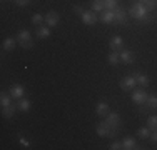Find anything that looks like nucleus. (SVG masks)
<instances>
[{
  "mask_svg": "<svg viewBox=\"0 0 157 150\" xmlns=\"http://www.w3.org/2000/svg\"><path fill=\"white\" fill-rule=\"evenodd\" d=\"M149 13H151V12H147L145 5H144V3H140V2L132 3V5H130V9H129V15L132 18H136L139 24H140V22H144V18L147 17Z\"/></svg>",
  "mask_w": 157,
  "mask_h": 150,
  "instance_id": "nucleus-1",
  "label": "nucleus"
},
{
  "mask_svg": "<svg viewBox=\"0 0 157 150\" xmlns=\"http://www.w3.org/2000/svg\"><path fill=\"white\" fill-rule=\"evenodd\" d=\"M95 132L99 137H109V138H115L119 133V129H115V127H110L109 123L105 122V120H102L100 123H97L95 127Z\"/></svg>",
  "mask_w": 157,
  "mask_h": 150,
  "instance_id": "nucleus-2",
  "label": "nucleus"
},
{
  "mask_svg": "<svg viewBox=\"0 0 157 150\" xmlns=\"http://www.w3.org/2000/svg\"><path fill=\"white\" fill-rule=\"evenodd\" d=\"M82 22H84V25H87V27H92V25L97 24V13L94 10H85L84 13L80 15Z\"/></svg>",
  "mask_w": 157,
  "mask_h": 150,
  "instance_id": "nucleus-3",
  "label": "nucleus"
},
{
  "mask_svg": "<svg viewBox=\"0 0 157 150\" xmlns=\"http://www.w3.org/2000/svg\"><path fill=\"white\" fill-rule=\"evenodd\" d=\"M136 85H137V80H136L134 75H125V77L121 80V88L125 90V92H130Z\"/></svg>",
  "mask_w": 157,
  "mask_h": 150,
  "instance_id": "nucleus-4",
  "label": "nucleus"
},
{
  "mask_svg": "<svg viewBox=\"0 0 157 150\" xmlns=\"http://www.w3.org/2000/svg\"><path fill=\"white\" fill-rule=\"evenodd\" d=\"M149 93L145 92L144 88H139V90H134L132 92V102L137 103V105H144L145 100H147Z\"/></svg>",
  "mask_w": 157,
  "mask_h": 150,
  "instance_id": "nucleus-5",
  "label": "nucleus"
},
{
  "mask_svg": "<svg viewBox=\"0 0 157 150\" xmlns=\"http://www.w3.org/2000/svg\"><path fill=\"white\" fill-rule=\"evenodd\" d=\"M10 95H12V99H15V100H20V99H24L25 97V87L24 85H12L10 87Z\"/></svg>",
  "mask_w": 157,
  "mask_h": 150,
  "instance_id": "nucleus-6",
  "label": "nucleus"
},
{
  "mask_svg": "<svg viewBox=\"0 0 157 150\" xmlns=\"http://www.w3.org/2000/svg\"><path fill=\"white\" fill-rule=\"evenodd\" d=\"M100 20L104 24H115V10H109V9H104L100 12Z\"/></svg>",
  "mask_w": 157,
  "mask_h": 150,
  "instance_id": "nucleus-7",
  "label": "nucleus"
},
{
  "mask_svg": "<svg viewBox=\"0 0 157 150\" xmlns=\"http://www.w3.org/2000/svg\"><path fill=\"white\" fill-rule=\"evenodd\" d=\"M119 55H121V62L125 63V65L134 63V60H136V55H134L132 50H124V48H122V50L119 52Z\"/></svg>",
  "mask_w": 157,
  "mask_h": 150,
  "instance_id": "nucleus-8",
  "label": "nucleus"
},
{
  "mask_svg": "<svg viewBox=\"0 0 157 150\" xmlns=\"http://www.w3.org/2000/svg\"><path fill=\"white\" fill-rule=\"evenodd\" d=\"M59 22H60V15H59L57 12H54V10H52V12H48V13L45 15V25H48L50 28L55 27Z\"/></svg>",
  "mask_w": 157,
  "mask_h": 150,
  "instance_id": "nucleus-9",
  "label": "nucleus"
},
{
  "mask_svg": "<svg viewBox=\"0 0 157 150\" xmlns=\"http://www.w3.org/2000/svg\"><path fill=\"white\" fill-rule=\"evenodd\" d=\"M105 122L109 123L110 127L119 129V123H121V115H119L117 112H109V114L105 115Z\"/></svg>",
  "mask_w": 157,
  "mask_h": 150,
  "instance_id": "nucleus-10",
  "label": "nucleus"
},
{
  "mask_svg": "<svg viewBox=\"0 0 157 150\" xmlns=\"http://www.w3.org/2000/svg\"><path fill=\"white\" fill-rule=\"evenodd\" d=\"M110 48L115 52H121L122 48H124V39H122L121 35H114L110 39Z\"/></svg>",
  "mask_w": 157,
  "mask_h": 150,
  "instance_id": "nucleus-11",
  "label": "nucleus"
},
{
  "mask_svg": "<svg viewBox=\"0 0 157 150\" xmlns=\"http://www.w3.org/2000/svg\"><path fill=\"white\" fill-rule=\"evenodd\" d=\"M127 17H129V13L125 12L122 7H117L115 9V24H127Z\"/></svg>",
  "mask_w": 157,
  "mask_h": 150,
  "instance_id": "nucleus-12",
  "label": "nucleus"
},
{
  "mask_svg": "<svg viewBox=\"0 0 157 150\" xmlns=\"http://www.w3.org/2000/svg\"><path fill=\"white\" fill-rule=\"evenodd\" d=\"M18 110L17 103H10L9 107H2V115L5 118H12L13 115H15V112Z\"/></svg>",
  "mask_w": 157,
  "mask_h": 150,
  "instance_id": "nucleus-13",
  "label": "nucleus"
},
{
  "mask_svg": "<svg viewBox=\"0 0 157 150\" xmlns=\"http://www.w3.org/2000/svg\"><path fill=\"white\" fill-rule=\"evenodd\" d=\"M122 148H125V150H136V148H139V145L136 144V138H134V137H125L124 140H122Z\"/></svg>",
  "mask_w": 157,
  "mask_h": 150,
  "instance_id": "nucleus-14",
  "label": "nucleus"
},
{
  "mask_svg": "<svg viewBox=\"0 0 157 150\" xmlns=\"http://www.w3.org/2000/svg\"><path fill=\"white\" fill-rule=\"evenodd\" d=\"M95 114L99 115V117H105V115L109 114V103L107 102H99L95 105Z\"/></svg>",
  "mask_w": 157,
  "mask_h": 150,
  "instance_id": "nucleus-15",
  "label": "nucleus"
},
{
  "mask_svg": "<svg viewBox=\"0 0 157 150\" xmlns=\"http://www.w3.org/2000/svg\"><path fill=\"white\" fill-rule=\"evenodd\" d=\"M134 77H136L137 84H139L142 88H145V87L149 85V82H151V80H149L147 75H145V73H140V72H136V73H134Z\"/></svg>",
  "mask_w": 157,
  "mask_h": 150,
  "instance_id": "nucleus-16",
  "label": "nucleus"
},
{
  "mask_svg": "<svg viewBox=\"0 0 157 150\" xmlns=\"http://www.w3.org/2000/svg\"><path fill=\"white\" fill-rule=\"evenodd\" d=\"M47 37H50V27L48 25H40V27H37V39H47Z\"/></svg>",
  "mask_w": 157,
  "mask_h": 150,
  "instance_id": "nucleus-17",
  "label": "nucleus"
},
{
  "mask_svg": "<svg viewBox=\"0 0 157 150\" xmlns=\"http://www.w3.org/2000/svg\"><path fill=\"white\" fill-rule=\"evenodd\" d=\"M15 43H17V39H13V37H7L5 40H3V50L5 52H10V50H13L15 48Z\"/></svg>",
  "mask_w": 157,
  "mask_h": 150,
  "instance_id": "nucleus-18",
  "label": "nucleus"
},
{
  "mask_svg": "<svg viewBox=\"0 0 157 150\" xmlns=\"http://www.w3.org/2000/svg\"><path fill=\"white\" fill-rule=\"evenodd\" d=\"M17 107H18V110H20V112H29V110H30V107H32V103H30V100H29V99H25V97H24V99H20L17 102Z\"/></svg>",
  "mask_w": 157,
  "mask_h": 150,
  "instance_id": "nucleus-19",
  "label": "nucleus"
},
{
  "mask_svg": "<svg viewBox=\"0 0 157 150\" xmlns=\"http://www.w3.org/2000/svg\"><path fill=\"white\" fill-rule=\"evenodd\" d=\"M17 40H18L20 43H24V42H30V40H32L30 32H29V30H20V32L17 33Z\"/></svg>",
  "mask_w": 157,
  "mask_h": 150,
  "instance_id": "nucleus-20",
  "label": "nucleus"
},
{
  "mask_svg": "<svg viewBox=\"0 0 157 150\" xmlns=\"http://www.w3.org/2000/svg\"><path fill=\"white\" fill-rule=\"evenodd\" d=\"M107 62L110 63V65H117L119 62H121V55H119V52L112 50L109 55H107Z\"/></svg>",
  "mask_w": 157,
  "mask_h": 150,
  "instance_id": "nucleus-21",
  "label": "nucleus"
},
{
  "mask_svg": "<svg viewBox=\"0 0 157 150\" xmlns=\"http://www.w3.org/2000/svg\"><path fill=\"white\" fill-rule=\"evenodd\" d=\"M145 107L149 110H155L157 108V95H149L147 100H145Z\"/></svg>",
  "mask_w": 157,
  "mask_h": 150,
  "instance_id": "nucleus-22",
  "label": "nucleus"
},
{
  "mask_svg": "<svg viewBox=\"0 0 157 150\" xmlns=\"http://www.w3.org/2000/svg\"><path fill=\"white\" fill-rule=\"evenodd\" d=\"M10 103H12V95L2 92V95H0V105H2V107H9Z\"/></svg>",
  "mask_w": 157,
  "mask_h": 150,
  "instance_id": "nucleus-23",
  "label": "nucleus"
},
{
  "mask_svg": "<svg viewBox=\"0 0 157 150\" xmlns=\"http://www.w3.org/2000/svg\"><path fill=\"white\" fill-rule=\"evenodd\" d=\"M32 24L35 25V27H40V25L45 24V17H42L40 13H33V17H32Z\"/></svg>",
  "mask_w": 157,
  "mask_h": 150,
  "instance_id": "nucleus-24",
  "label": "nucleus"
},
{
  "mask_svg": "<svg viewBox=\"0 0 157 150\" xmlns=\"http://www.w3.org/2000/svg\"><path fill=\"white\" fill-rule=\"evenodd\" d=\"M151 132L152 130L149 129V127H140V129L137 130V135H139L140 138H149L151 137Z\"/></svg>",
  "mask_w": 157,
  "mask_h": 150,
  "instance_id": "nucleus-25",
  "label": "nucleus"
},
{
  "mask_svg": "<svg viewBox=\"0 0 157 150\" xmlns=\"http://www.w3.org/2000/svg\"><path fill=\"white\" fill-rule=\"evenodd\" d=\"M104 2V7L109 10H115L119 7V0H102Z\"/></svg>",
  "mask_w": 157,
  "mask_h": 150,
  "instance_id": "nucleus-26",
  "label": "nucleus"
},
{
  "mask_svg": "<svg viewBox=\"0 0 157 150\" xmlns=\"http://www.w3.org/2000/svg\"><path fill=\"white\" fill-rule=\"evenodd\" d=\"M104 9H105V7H104L102 0H92V10H94V12H102Z\"/></svg>",
  "mask_w": 157,
  "mask_h": 150,
  "instance_id": "nucleus-27",
  "label": "nucleus"
},
{
  "mask_svg": "<svg viewBox=\"0 0 157 150\" xmlns=\"http://www.w3.org/2000/svg\"><path fill=\"white\" fill-rule=\"evenodd\" d=\"M147 127L151 130H157V115H151L147 118Z\"/></svg>",
  "mask_w": 157,
  "mask_h": 150,
  "instance_id": "nucleus-28",
  "label": "nucleus"
},
{
  "mask_svg": "<svg viewBox=\"0 0 157 150\" xmlns=\"http://www.w3.org/2000/svg\"><path fill=\"white\" fill-rule=\"evenodd\" d=\"M144 5H145V9H147V12H154L157 9V0H147Z\"/></svg>",
  "mask_w": 157,
  "mask_h": 150,
  "instance_id": "nucleus-29",
  "label": "nucleus"
},
{
  "mask_svg": "<svg viewBox=\"0 0 157 150\" xmlns=\"http://www.w3.org/2000/svg\"><path fill=\"white\" fill-rule=\"evenodd\" d=\"M18 142H20V145L24 148H30V142L27 140V138L24 137V135H18Z\"/></svg>",
  "mask_w": 157,
  "mask_h": 150,
  "instance_id": "nucleus-30",
  "label": "nucleus"
},
{
  "mask_svg": "<svg viewBox=\"0 0 157 150\" xmlns=\"http://www.w3.org/2000/svg\"><path fill=\"white\" fill-rule=\"evenodd\" d=\"M109 148H110V150H121V148H122V142H119V140L112 142V145H110Z\"/></svg>",
  "mask_w": 157,
  "mask_h": 150,
  "instance_id": "nucleus-31",
  "label": "nucleus"
},
{
  "mask_svg": "<svg viewBox=\"0 0 157 150\" xmlns=\"http://www.w3.org/2000/svg\"><path fill=\"white\" fill-rule=\"evenodd\" d=\"M13 2H15L18 7H25V5H29V3H30V0H13Z\"/></svg>",
  "mask_w": 157,
  "mask_h": 150,
  "instance_id": "nucleus-32",
  "label": "nucleus"
},
{
  "mask_svg": "<svg viewBox=\"0 0 157 150\" xmlns=\"http://www.w3.org/2000/svg\"><path fill=\"white\" fill-rule=\"evenodd\" d=\"M74 12H75V13L78 15V17H80V15H82V13H84V12H85V10H84V9H82V7H80V5H75V7H74Z\"/></svg>",
  "mask_w": 157,
  "mask_h": 150,
  "instance_id": "nucleus-33",
  "label": "nucleus"
},
{
  "mask_svg": "<svg viewBox=\"0 0 157 150\" xmlns=\"http://www.w3.org/2000/svg\"><path fill=\"white\" fill-rule=\"evenodd\" d=\"M149 138H151V142L157 144V130H152V132H151V137H149Z\"/></svg>",
  "mask_w": 157,
  "mask_h": 150,
  "instance_id": "nucleus-34",
  "label": "nucleus"
},
{
  "mask_svg": "<svg viewBox=\"0 0 157 150\" xmlns=\"http://www.w3.org/2000/svg\"><path fill=\"white\" fill-rule=\"evenodd\" d=\"M22 45V48H32V45H33V42L30 40V42H24V43H20Z\"/></svg>",
  "mask_w": 157,
  "mask_h": 150,
  "instance_id": "nucleus-35",
  "label": "nucleus"
},
{
  "mask_svg": "<svg viewBox=\"0 0 157 150\" xmlns=\"http://www.w3.org/2000/svg\"><path fill=\"white\" fill-rule=\"evenodd\" d=\"M137 2H140V3H145V2H147V0H137Z\"/></svg>",
  "mask_w": 157,
  "mask_h": 150,
  "instance_id": "nucleus-36",
  "label": "nucleus"
}]
</instances>
